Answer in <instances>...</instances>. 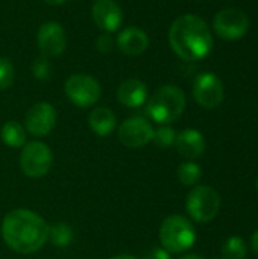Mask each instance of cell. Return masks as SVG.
<instances>
[{
    "mask_svg": "<svg viewBox=\"0 0 258 259\" xmlns=\"http://www.w3.org/2000/svg\"><path fill=\"white\" fill-rule=\"evenodd\" d=\"M2 238L11 250L20 255L35 253L47 243L49 226L30 209H14L3 219Z\"/></svg>",
    "mask_w": 258,
    "mask_h": 259,
    "instance_id": "cell-1",
    "label": "cell"
},
{
    "mask_svg": "<svg viewBox=\"0 0 258 259\" xmlns=\"http://www.w3.org/2000/svg\"><path fill=\"white\" fill-rule=\"evenodd\" d=\"M169 42L172 50L184 61L204 59L213 49V35L205 23L198 15L178 17L169 30Z\"/></svg>",
    "mask_w": 258,
    "mask_h": 259,
    "instance_id": "cell-2",
    "label": "cell"
},
{
    "mask_svg": "<svg viewBox=\"0 0 258 259\" xmlns=\"http://www.w3.org/2000/svg\"><path fill=\"white\" fill-rule=\"evenodd\" d=\"M186 109V94L175 85L160 87L148 100V115L160 124L175 123Z\"/></svg>",
    "mask_w": 258,
    "mask_h": 259,
    "instance_id": "cell-3",
    "label": "cell"
},
{
    "mask_svg": "<svg viewBox=\"0 0 258 259\" xmlns=\"http://www.w3.org/2000/svg\"><path fill=\"white\" fill-rule=\"evenodd\" d=\"M161 246L170 253H182L196 241L195 226L184 215H170L160 226Z\"/></svg>",
    "mask_w": 258,
    "mask_h": 259,
    "instance_id": "cell-4",
    "label": "cell"
},
{
    "mask_svg": "<svg viewBox=\"0 0 258 259\" xmlns=\"http://www.w3.org/2000/svg\"><path fill=\"white\" fill-rule=\"evenodd\" d=\"M186 209L195 222L210 223L219 214L220 196L210 185H198L189 193Z\"/></svg>",
    "mask_w": 258,
    "mask_h": 259,
    "instance_id": "cell-5",
    "label": "cell"
},
{
    "mask_svg": "<svg viewBox=\"0 0 258 259\" xmlns=\"http://www.w3.org/2000/svg\"><path fill=\"white\" fill-rule=\"evenodd\" d=\"M53 164V153L50 147L41 141H32L23 146L20 155V167L27 178L40 179L46 176Z\"/></svg>",
    "mask_w": 258,
    "mask_h": 259,
    "instance_id": "cell-6",
    "label": "cell"
},
{
    "mask_svg": "<svg viewBox=\"0 0 258 259\" xmlns=\"http://www.w3.org/2000/svg\"><path fill=\"white\" fill-rule=\"evenodd\" d=\"M65 94L68 100L79 108H90L100 99V83L88 74H71L65 80Z\"/></svg>",
    "mask_w": 258,
    "mask_h": 259,
    "instance_id": "cell-7",
    "label": "cell"
},
{
    "mask_svg": "<svg viewBox=\"0 0 258 259\" xmlns=\"http://www.w3.org/2000/svg\"><path fill=\"white\" fill-rule=\"evenodd\" d=\"M213 27L222 39L234 41L246 35L249 29V18L237 8H227L216 14Z\"/></svg>",
    "mask_w": 258,
    "mask_h": 259,
    "instance_id": "cell-8",
    "label": "cell"
},
{
    "mask_svg": "<svg viewBox=\"0 0 258 259\" xmlns=\"http://www.w3.org/2000/svg\"><path fill=\"white\" fill-rule=\"evenodd\" d=\"M193 96L198 105L205 109L217 108L225 97L222 80L213 73H202L196 77L193 85Z\"/></svg>",
    "mask_w": 258,
    "mask_h": 259,
    "instance_id": "cell-9",
    "label": "cell"
},
{
    "mask_svg": "<svg viewBox=\"0 0 258 259\" xmlns=\"http://www.w3.org/2000/svg\"><path fill=\"white\" fill-rule=\"evenodd\" d=\"M36 44L44 58L59 56L67 46V36L64 27L58 21L43 23L36 33Z\"/></svg>",
    "mask_w": 258,
    "mask_h": 259,
    "instance_id": "cell-10",
    "label": "cell"
},
{
    "mask_svg": "<svg viewBox=\"0 0 258 259\" xmlns=\"http://www.w3.org/2000/svg\"><path fill=\"white\" fill-rule=\"evenodd\" d=\"M154 127L152 124L143 117H131L125 120L119 127V141L129 147L137 149L143 147L154 138Z\"/></svg>",
    "mask_w": 258,
    "mask_h": 259,
    "instance_id": "cell-11",
    "label": "cell"
},
{
    "mask_svg": "<svg viewBox=\"0 0 258 259\" xmlns=\"http://www.w3.org/2000/svg\"><path fill=\"white\" fill-rule=\"evenodd\" d=\"M56 124V111L47 102L35 103L26 114L24 126L26 131L35 137H46L53 131Z\"/></svg>",
    "mask_w": 258,
    "mask_h": 259,
    "instance_id": "cell-12",
    "label": "cell"
},
{
    "mask_svg": "<svg viewBox=\"0 0 258 259\" xmlns=\"http://www.w3.org/2000/svg\"><path fill=\"white\" fill-rule=\"evenodd\" d=\"M91 17L96 26L106 33L119 30L123 21L122 8L114 0H96L91 8Z\"/></svg>",
    "mask_w": 258,
    "mask_h": 259,
    "instance_id": "cell-13",
    "label": "cell"
},
{
    "mask_svg": "<svg viewBox=\"0 0 258 259\" xmlns=\"http://www.w3.org/2000/svg\"><path fill=\"white\" fill-rule=\"evenodd\" d=\"M117 100L126 108H140L148 100V87L140 79H126L117 88Z\"/></svg>",
    "mask_w": 258,
    "mask_h": 259,
    "instance_id": "cell-14",
    "label": "cell"
},
{
    "mask_svg": "<svg viewBox=\"0 0 258 259\" xmlns=\"http://www.w3.org/2000/svg\"><path fill=\"white\" fill-rule=\"evenodd\" d=\"M175 146L187 159H196L204 155L205 152V138L204 135L196 129H186L176 135Z\"/></svg>",
    "mask_w": 258,
    "mask_h": 259,
    "instance_id": "cell-15",
    "label": "cell"
},
{
    "mask_svg": "<svg viewBox=\"0 0 258 259\" xmlns=\"http://www.w3.org/2000/svg\"><path fill=\"white\" fill-rule=\"evenodd\" d=\"M117 46L129 56H138L149 47V38L146 32L138 27H126L119 33Z\"/></svg>",
    "mask_w": 258,
    "mask_h": 259,
    "instance_id": "cell-16",
    "label": "cell"
},
{
    "mask_svg": "<svg viewBox=\"0 0 258 259\" xmlns=\"http://www.w3.org/2000/svg\"><path fill=\"white\" fill-rule=\"evenodd\" d=\"M88 124L91 131L99 137H108L116 129L117 120L111 109L105 106L94 108L88 115Z\"/></svg>",
    "mask_w": 258,
    "mask_h": 259,
    "instance_id": "cell-17",
    "label": "cell"
},
{
    "mask_svg": "<svg viewBox=\"0 0 258 259\" xmlns=\"http://www.w3.org/2000/svg\"><path fill=\"white\" fill-rule=\"evenodd\" d=\"M0 138L8 147H23L26 144V129L18 121H6L0 129Z\"/></svg>",
    "mask_w": 258,
    "mask_h": 259,
    "instance_id": "cell-18",
    "label": "cell"
},
{
    "mask_svg": "<svg viewBox=\"0 0 258 259\" xmlns=\"http://www.w3.org/2000/svg\"><path fill=\"white\" fill-rule=\"evenodd\" d=\"M73 229L65 223H55L49 226V240L59 249H65L73 241Z\"/></svg>",
    "mask_w": 258,
    "mask_h": 259,
    "instance_id": "cell-19",
    "label": "cell"
},
{
    "mask_svg": "<svg viewBox=\"0 0 258 259\" xmlns=\"http://www.w3.org/2000/svg\"><path fill=\"white\" fill-rule=\"evenodd\" d=\"M178 179L179 182L184 185V187H193L196 185L201 178H202V168L196 164V162H182L179 167H178Z\"/></svg>",
    "mask_w": 258,
    "mask_h": 259,
    "instance_id": "cell-20",
    "label": "cell"
},
{
    "mask_svg": "<svg viewBox=\"0 0 258 259\" xmlns=\"http://www.w3.org/2000/svg\"><path fill=\"white\" fill-rule=\"evenodd\" d=\"M248 247L240 237H231L222 247V259H246Z\"/></svg>",
    "mask_w": 258,
    "mask_h": 259,
    "instance_id": "cell-21",
    "label": "cell"
},
{
    "mask_svg": "<svg viewBox=\"0 0 258 259\" xmlns=\"http://www.w3.org/2000/svg\"><path fill=\"white\" fill-rule=\"evenodd\" d=\"M176 135H178V134H176V131H175L172 126L163 124V126H160L158 129L154 131V138H152V141L155 143L157 147L167 149V147H170V146L175 144Z\"/></svg>",
    "mask_w": 258,
    "mask_h": 259,
    "instance_id": "cell-22",
    "label": "cell"
},
{
    "mask_svg": "<svg viewBox=\"0 0 258 259\" xmlns=\"http://www.w3.org/2000/svg\"><path fill=\"white\" fill-rule=\"evenodd\" d=\"M15 79V71H14V65L12 62L5 58L0 56V91L8 90Z\"/></svg>",
    "mask_w": 258,
    "mask_h": 259,
    "instance_id": "cell-23",
    "label": "cell"
},
{
    "mask_svg": "<svg viewBox=\"0 0 258 259\" xmlns=\"http://www.w3.org/2000/svg\"><path fill=\"white\" fill-rule=\"evenodd\" d=\"M49 64L46 61V58H41L38 61H35L33 64V76L38 79H47L49 77Z\"/></svg>",
    "mask_w": 258,
    "mask_h": 259,
    "instance_id": "cell-24",
    "label": "cell"
},
{
    "mask_svg": "<svg viewBox=\"0 0 258 259\" xmlns=\"http://www.w3.org/2000/svg\"><path fill=\"white\" fill-rule=\"evenodd\" d=\"M143 259H170V252H167L163 246L161 247L154 246L144 253Z\"/></svg>",
    "mask_w": 258,
    "mask_h": 259,
    "instance_id": "cell-25",
    "label": "cell"
},
{
    "mask_svg": "<svg viewBox=\"0 0 258 259\" xmlns=\"http://www.w3.org/2000/svg\"><path fill=\"white\" fill-rule=\"evenodd\" d=\"M251 247H252L254 253L258 256V231L254 232V235H252V238H251Z\"/></svg>",
    "mask_w": 258,
    "mask_h": 259,
    "instance_id": "cell-26",
    "label": "cell"
},
{
    "mask_svg": "<svg viewBox=\"0 0 258 259\" xmlns=\"http://www.w3.org/2000/svg\"><path fill=\"white\" fill-rule=\"evenodd\" d=\"M47 5H52V6H58V5H62V3H65L67 0H44Z\"/></svg>",
    "mask_w": 258,
    "mask_h": 259,
    "instance_id": "cell-27",
    "label": "cell"
},
{
    "mask_svg": "<svg viewBox=\"0 0 258 259\" xmlns=\"http://www.w3.org/2000/svg\"><path fill=\"white\" fill-rule=\"evenodd\" d=\"M179 259H205L202 258V256H199V255H195V253H190V255H186V256H182V258Z\"/></svg>",
    "mask_w": 258,
    "mask_h": 259,
    "instance_id": "cell-28",
    "label": "cell"
},
{
    "mask_svg": "<svg viewBox=\"0 0 258 259\" xmlns=\"http://www.w3.org/2000/svg\"><path fill=\"white\" fill-rule=\"evenodd\" d=\"M111 259H138V258L131 256V255H119V256H114V258H111Z\"/></svg>",
    "mask_w": 258,
    "mask_h": 259,
    "instance_id": "cell-29",
    "label": "cell"
},
{
    "mask_svg": "<svg viewBox=\"0 0 258 259\" xmlns=\"http://www.w3.org/2000/svg\"><path fill=\"white\" fill-rule=\"evenodd\" d=\"M257 191H258V179H257Z\"/></svg>",
    "mask_w": 258,
    "mask_h": 259,
    "instance_id": "cell-30",
    "label": "cell"
},
{
    "mask_svg": "<svg viewBox=\"0 0 258 259\" xmlns=\"http://www.w3.org/2000/svg\"><path fill=\"white\" fill-rule=\"evenodd\" d=\"M216 259H222V258H216Z\"/></svg>",
    "mask_w": 258,
    "mask_h": 259,
    "instance_id": "cell-31",
    "label": "cell"
}]
</instances>
